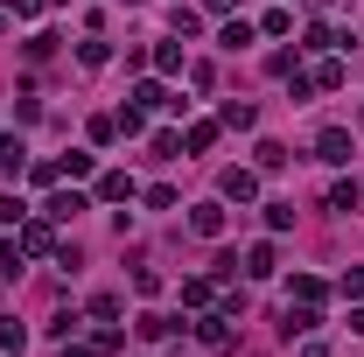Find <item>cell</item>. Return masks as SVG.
<instances>
[{
	"label": "cell",
	"instance_id": "cell-8",
	"mask_svg": "<svg viewBox=\"0 0 364 357\" xmlns=\"http://www.w3.org/2000/svg\"><path fill=\"white\" fill-rule=\"evenodd\" d=\"M0 176H21V140H0Z\"/></svg>",
	"mask_w": 364,
	"mask_h": 357
},
{
	"label": "cell",
	"instance_id": "cell-10",
	"mask_svg": "<svg viewBox=\"0 0 364 357\" xmlns=\"http://www.w3.org/2000/svg\"><path fill=\"white\" fill-rule=\"evenodd\" d=\"M203 343H210V351H225V343H231V329H225V315H210V322H203Z\"/></svg>",
	"mask_w": 364,
	"mask_h": 357
},
{
	"label": "cell",
	"instance_id": "cell-15",
	"mask_svg": "<svg viewBox=\"0 0 364 357\" xmlns=\"http://www.w3.org/2000/svg\"><path fill=\"white\" fill-rule=\"evenodd\" d=\"M210 7H231V0H210Z\"/></svg>",
	"mask_w": 364,
	"mask_h": 357
},
{
	"label": "cell",
	"instance_id": "cell-9",
	"mask_svg": "<svg viewBox=\"0 0 364 357\" xmlns=\"http://www.w3.org/2000/svg\"><path fill=\"white\" fill-rule=\"evenodd\" d=\"M77 211H85V196H49V218H56V224L77 218Z\"/></svg>",
	"mask_w": 364,
	"mask_h": 357
},
{
	"label": "cell",
	"instance_id": "cell-11",
	"mask_svg": "<svg viewBox=\"0 0 364 357\" xmlns=\"http://www.w3.org/2000/svg\"><path fill=\"white\" fill-rule=\"evenodd\" d=\"M98 196H112V203H127V196H134V182H127V176H105V182H98Z\"/></svg>",
	"mask_w": 364,
	"mask_h": 357
},
{
	"label": "cell",
	"instance_id": "cell-1",
	"mask_svg": "<svg viewBox=\"0 0 364 357\" xmlns=\"http://www.w3.org/2000/svg\"><path fill=\"white\" fill-rule=\"evenodd\" d=\"M316 147H322V161H329V169H343V161H350V134H343V127H329Z\"/></svg>",
	"mask_w": 364,
	"mask_h": 357
},
{
	"label": "cell",
	"instance_id": "cell-12",
	"mask_svg": "<svg viewBox=\"0 0 364 357\" xmlns=\"http://www.w3.org/2000/svg\"><path fill=\"white\" fill-rule=\"evenodd\" d=\"M0 351H21V322L14 315H0Z\"/></svg>",
	"mask_w": 364,
	"mask_h": 357
},
{
	"label": "cell",
	"instance_id": "cell-4",
	"mask_svg": "<svg viewBox=\"0 0 364 357\" xmlns=\"http://www.w3.org/2000/svg\"><path fill=\"white\" fill-rule=\"evenodd\" d=\"M252 189H259V182L245 176V169H225V196H238V203H245V196H252Z\"/></svg>",
	"mask_w": 364,
	"mask_h": 357
},
{
	"label": "cell",
	"instance_id": "cell-6",
	"mask_svg": "<svg viewBox=\"0 0 364 357\" xmlns=\"http://www.w3.org/2000/svg\"><path fill=\"white\" fill-rule=\"evenodd\" d=\"M329 211H358V182H336L329 189Z\"/></svg>",
	"mask_w": 364,
	"mask_h": 357
},
{
	"label": "cell",
	"instance_id": "cell-2",
	"mask_svg": "<svg viewBox=\"0 0 364 357\" xmlns=\"http://www.w3.org/2000/svg\"><path fill=\"white\" fill-rule=\"evenodd\" d=\"M196 238H218V231H225V211H218V203H196Z\"/></svg>",
	"mask_w": 364,
	"mask_h": 357
},
{
	"label": "cell",
	"instance_id": "cell-13",
	"mask_svg": "<svg viewBox=\"0 0 364 357\" xmlns=\"http://www.w3.org/2000/svg\"><path fill=\"white\" fill-rule=\"evenodd\" d=\"M28 211H21V196H0V224H21Z\"/></svg>",
	"mask_w": 364,
	"mask_h": 357
},
{
	"label": "cell",
	"instance_id": "cell-14",
	"mask_svg": "<svg viewBox=\"0 0 364 357\" xmlns=\"http://www.w3.org/2000/svg\"><path fill=\"white\" fill-rule=\"evenodd\" d=\"M63 357H91V351H63Z\"/></svg>",
	"mask_w": 364,
	"mask_h": 357
},
{
	"label": "cell",
	"instance_id": "cell-5",
	"mask_svg": "<svg viewBox=\"0 0 364 357\" xmlns=\"http://www.w3.org/2000/svg\"><path fill=\"white\" fill-rule=\"evenodd\" d=\"M245 273L267 280V273H273V245H252V252H245Z\"/></svg>",
	"mask_w": 364,
	"mask_h": 357
},
{
	"label": "cell",
	"instance_id": "cell-3",
	"mask_svg": "<svg viewBox=\"0 0 364 357\" xmlns=\"http://www.w3.org/2000/svg\"><path fill=\"white\" fill-rule=\"evenodd\" d=\"M287 294H294V302H309V309H316V302H322V280H316V273H294V287H287Z\"/></svg>",
	"mask_w": 364,
	"mask_h": 357
},
{
	"label": "cell",
	"instance_id": "cell-7",
	"mask_svg": "<svg viewBox=\"0 0 364 357\" xmlns=\"http://www.w3.org/2000/svg\"><path fill=\"white\" fill-rule=\"evenodd\" d=\"M168 329H176V322H168V315H140V336H147V343H161V336H168Z\"/></svg>",
	"mask_w": 364,
	"mask_h": 357
}]
</instances>
